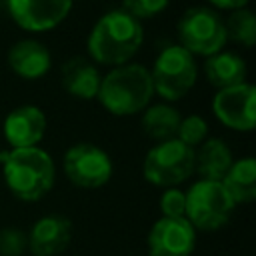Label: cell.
Wrapping results in <instances>:
<instances>
[{
  "instance_id": "cell-23",
  "label": "cell",
  "mask_w": 256,
  "mask_h": 256,
  "mask_svg": "<svg viewBox=\"0 0 256 256\" xmlns=\"http://www.w3.org/2000/svg\"><path fill=\"white\" fill-rule=\"evenodd\" d=\"M168 4L170 0H122L120 8L140 22V20H148L162 14L168 8Z\"/></svg>"
},
{
  "instance_id": "cell-24",
  "label": "cell",
  "mask_w": 256,
  "mask_h": 256,
  "mask_svg": "<svg viewBox=\"0 0 256 256\" xmlns=\"http://www.w3.org/2000/svg\"><path fill=\"white\" fill-rule=\"evenodd\" d=\"M158 208L162 216L168 218H184L186 214V194L178 186L174 188H164L158 200Z\"/></svg>"
},
{
  "instance_id": "cell-15",
  "label": "cell",
  "mask_w": 256,
  "mask_h": 256,
  "mask_svg": "<svg viewBox=\"0 0 256 256\" xmlns=\"http://www.w3.org/2000/svg\"><path fill=\"white\" fill-rule=\"evenodd\" d=\"M102 72L86 56H72L60 68V84L64 92L78 100H94L100 88Z\"/></svg>"
},
{
  "instance_id": "cell-19",
  "label": "cell",
  "mask_w": 256,
  "mask_h": 256,
  "mask_svg": "<svg viewBox=\"0 0 256 256\" xmlns=\"http://www.w3.org/2000/svg\"><path fill=\"white\" fill-rule=\"evenodd\" d=\"M234 200V204H250L256 198V160L252 156H244L234 160L224 178L220 180Z\"/></svg>"
},
{
  "instance_id": "cell-11",
  "label": "cell",
  "mask_w": 256,
  "mask_h": 256,
  "mask_svg": "<svg viewBox=\"0 0 256 256\" xmlns=\"http://www.w3.org/2000/svg\"><path fill=\"white\" fill-rule=\"evenodd\" d=\"M148 256H192L196 248V230L186 218L160 216L146 238Z\"/></svg>"
},
{
  "instance_id": "cell-25",
  "label": "cell",
  "mask_w": 256,
  "mask_h": 256,
  "mask_svg": "<svg viewBox=\"0 0 256 256\" xmlns=\"http://www.w3.org/2000/svg\"><path fill=\"white\" fill-rule=\"evenodd\" d=\"M208 4H210L214 10L232 12V10H238V8H248L250 0H208Z\"/></svg>"
},
{
  "instance_id": "cell-16",
  "label": "cell",
  "mask_w": 256,
  "mask_h": 256,
  "mask_svg": "<svg viewBox=\"0 0 256 256\" xmlns=\"http://www.w3.org/2000/svg\"><path fill=\"white\" fill-rule=\"evenodd\" d=\"M202 70H204L208 84L214 86L216 90H222V88H230V86L246 82L248 66H246V60L238 52L220 50L204 60Z\"/></svg>"
},
{
  "instance_id": "cell-10",
  "label": "cell",
  "mask_w": 256,
  "mask_h": 256,
  "mask_svg": "<svg viewBox=\"0 0 256 256\" xmlns=\"http://www.w3.org/2000/svg\"><path fill=\"white\" fill-rule=\"evenodd\" d=\"M74 0H6L10 18L18 28L42 34L58 28L70 14Z\"/></svg>"
},
{
  "instance_id": "cell-21",
  "label": "cell",
  "mask_w": 256,
  "mask_h": 256,
  "mask_svg": "<svg viewBox=\"0 0 256 256\" xmlns=\"http://www.w3.org/2000/svg\"><path fill=\"white\" fill-rule=\"evenodd\" d=\"M206 138H208V122L204 116H200V114L182 116V120L178 124L176 140H180L182 144L196 150Z\"/></svg>"
},
{
  "instance_id": "cell-18",
  "label": "cell",
  "mask_w": 256,
  "mask_h": 256,
  "mask_svg": "<svg viewBox=\"0 0 256 256\" xmlns=\"http://www.w3.org/2000/svg\"><path fill=\"white\" fill-rule=\"evenodd\" d=\"M182 120V114L176 106L170 102H156L148 104L140 112V126L144 134L154 142H164L176 138L178 124Z\"/></svg>"
},
{
  "instance_id": "cell-1",
  "label": "cell",
  "mask_w": 256,
  "mask_h": 256,
  "mask_svg": "<svg viewBox=\"0 0 256 256\" xmlns=\"http://www.w3.org/2000/svg\"><path fill=\"white\" fill-rule=\"evenodd\" d=\"M144 42L142 24L122 8L104 12L88 32L86 52L98 66H122L132 62Z\"/></svg>"
},
{
  "instance_id": "cell-8",
  "label": "cell",
  "mask_w": 256,
  "mask_h": 256,
  "mask_svg": "<svg viewBox=\"0 0 256 256\" xmlns=\"http://www.w3.org/2000/svg\"><path fill=\"white\" fill-rule=\"evenodd\" d=\"M62 168L66 178L76 188H84V190H96L106 186L114 174V164L110 154L92 142L72 144L64 152Z\"/></svg>"
},
{
  "instance_id": "cell-14",
  "label": "cell",
  "mask_w": 256,
  "mask_h": 256,
  "mask_svg": "<svg viewBox=\"0 0 256 256\" xmlns=\"http://www.w3.org/2000/svg\"><path fill=\"white\" fill-rule=\"evenodd\" d=\"M8 68L22 80H40L52 68V54L48 46L36 38L16 40L6 54Z\"/></svg>"
},
{
  "instance_id": "cell-2",
  "label": "cell",
  "mask_w": 256,
  "mask_h": 256,
  "mask_svg": "<svg viewBox=\"0 0 256 256\" xmlns=\"http://www.w3.org/2000/svg\"><path fill=\"white\" fill-rule=\"evenodd\" d=\"M0 164L6 188L22 202L42 200L56 182L54 158L40 146L2 150Z\"/></svg>"
},
{
  "instance_id": "cell-17",
  "label": "cell",
  "mask_w": 256,
  "mask_h": 256,
  "mask_svg": "<svg viewBox=\"0 0 256 256\" xmlns=\"http://www.w3.org/2000/svg\"><path fill=\"white\" fill-rule=\"evenodd\" d=\"M232 150L222 138H206L194 150V172L202 180H222L232 166Z\"/></svg>"
},
{
  "instance_id": "cell-5",
  "label": "cell",
  "mask_w": 256,
  "mask_h": 256,
  "mask_svg": "<svg viewBox=\"0 0 256 256\" xmlns=\"http://www.w3.org/2000/svg\"><path fill=\"white\" fill-rule=\"evenodd\" d=\"M184 218L200 232H216L226 226L236 210L234 200L218 180L198 178L186 192Z\"/></svg>"
},
{
  "instance_id": "cell-7",
  "label": "cell",
  "mask_w": 256,
  "mask_h": 256,
  "mask_svg": "<svg viewBox=\"0 0 256 256\" xmlns=\"http://www.w3.org/2000/svg\"><path fill=\"white\" fill-rule=\"evenodd\" d=\"M144 178L156 188H174L190 180L194 174V148L180 140L156 142L142 162Z\"/></svg>"
},
{
  "instance_id": "cell-6",
  "label": "cell",
  "mask_w": 256,
  "mask_h": 256,
  "mask_svg": "<svg viewBox=\"0 0 256 256\" xmlns=\"http://www.w3.org/2000/svg\"><path fill=\"white\" fill-rule=\"evenodd\" d=\"M178 44L186 48L192 56H212L224 50L228 38L224 28V18L218 10L198 4L182 12L176 24Z\"/></svg>"
},
{
  "instance_id": "cell-3",
  "label": "cell",
  "mask_w": 256,
  "mask_h": 256,
  "mask_svg": "<svg viewBox=\"0 0 256 256\" xmlns=\"http://www.w3.org/2000/svg\"><path fill=\"white\" fill-rule=\"evenodd\" d=\"M100 106L112 116L140 114L154 98L150 68L138 62H128L110 68L102 74L96 94Z\"/></svg>"
},
{
  "instance_id": "cell-20",
  "label": "cell",
  "mask_w": 256,
  "mask_h": 256,
  "mask_svg": "<svg viewBox=\"0 0 256 256\" xmlns=\"http://www.w3.org/2000/svg\"><path fill=\"white\" fill-rule=\"evenodd\" d=\"M226 38L238 46L252 48L256 44V14L250 8H238L228 14L224 20Z\"/></svg>"
},
{
  "instance_id": "cell-9",
  "label": "cell",
  "mask_w": 256,
  "mask_h": 256,
  "mask_svg": "<svg viewBox=\"0 0 256 256\" xmlns=\"http://www.w3.org/2000/svg\"><path fill=\"white\" fill-rule=\"evenodd\" d=\"M212 114L216 120L234 130L250 132L256 126V88L250 82H242L230 88L216 90L212 98Z\"/></svg>"
},
{
  "instance_id": "cell-22",
  "label": "cell",
  "mask_w": 256,
  "mask_h": 256,
  "mask_svg": "<svg viewBox=\"0 0 256 256\" xmlns=\"http://www.w3.org/2000/svg\"><path fill=\"white\" fill-rule=\"evenodd\" d=\"M28 250L26 232L18 226L0 228V256H22Z\"/></svg>"
},
{
  "instance_id": "cell-4",
  "label": "cell",
  "mask_w": 256,
  "mask_h": 256,
  "mask_svg": "<svg viewBox=\"0 0 256 256\" xmlns=\"http://www.w3.org/2000/svg\"><path fill=\"white\" fill-rule=\"evenodd\" d=\"M150 78L154 96H160L162 102L182 100L198 80L196 56H192L180 44H166L154 58Z\"/></svg>"
},
{
  "instance_id": "cell-13",
  "label": "cell",
  "mask_w": 256,
  "mask_h": 256,
  "mask_svg": "<svg viewBox=\"0 0 256 256\" xmlns=\"http://www.w3.org/2000/svg\"><path fill=\"white\" fill-rule=\"evenodd\" d=\"M32 256H58L72 240V222L64 214L40 216L26 234Z\"/></svg>"
},
{
  "instance_id": "cell-12",
  "label": "cell",
  "mask_w": 256,
  "mask_h": 256,
  "mask_svg": "<svg viewBox=\"0 0 256 256\" xmlns=\"http://www.w3.org/2000/svg\"><path fill=\"white\" fill-rule=\"evenodd\" d=\"M48 120L42 108L34 104H22L10 110L2 122V136L10 148L38 146L46 134Z\"/></svg>"
}]
</instances>
